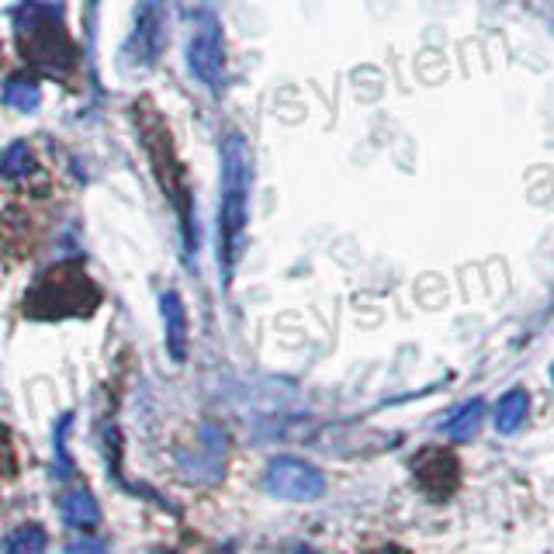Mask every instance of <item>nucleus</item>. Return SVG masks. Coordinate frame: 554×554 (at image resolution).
<instances>
[{
	"label": "nucleus",
	"mask_w": 554,
	"mask_h": 554,
	"mask_svg": "<svg viewBox=\"0 0 554 554\" xmlns=\"http://www.w3.org/2000/svg\"><path fill=\"white\" fill-rule=\"evenodd\" d=\"M378 554H406V551H399V548H385V551H378Z\"/></svg>",
	"instance_id": "obj_16"
},
{
	"label": "nucleus",
	"mask_w": 554,
	"mask_h": 554,
	"mask_svg": "<svg viewBox=\"0 0 554 554\" xmlns=\"http://www.w3.org/2000/svg\"><path fill=\"white\" fill-rule=\"evenodd\" d=\"M482 413H485V402H482V399L464 402V406L458 409V413H454V416L444 423V433H447V437H454V440H468V437H475L478 423H482Z\"/></svg>",
	"instance_id": "obj_12"
},
{
	"label": "nucleus",
	"mask_w": 554,
	"mask_h": 554,
	"mask_svg": "<svg viewBox=\"0 0 554 554\" xmlns=\"http://www.w3.org/2000/svg\"><path fill=\"white\" fill-rule=\"evenodd\" d=\"M59 516H63L66 527L87 530L101 520V506H97V499L87 489H70L59 496Z\"/></svg>",
	"instance_id": "obj_9"
},
{
	"label": "nucleus",
	"mask_w": 554,
	"mask_h": 554,
	"mask_svg": "<svg viewBox=\"0 0 554 554\" xmlns=\"http://www.w3.org/2000/svg\"><path fill=\"white\" fill-rule=\"evenodd\" d=\"M551 378H554V368H551Z\"/></svg>",
	"instance_id": "obj_17"
},
{
	"label": "nucleus",
	"mask_w": 554,
	"mask_h": 554,
	"mask_svg": "<svg viewBox=\"0 0 554 554\" xmlns=\"http://www.w3.org/2000/svg\"><path fill=\"white\" fill-rule=\"evenodd\" d=\"M264 489L274 499L288 503H312L326 492V478L316 464L302 458H274L264 471Z\"/></svg>",
	"instance_id": "obj_5"
},
{
	"label": "nucleus",
	"mask_w": 554,
	"mask_h": 554,
	"mask_svg": "<svg viewBox=\"0 0 554 554\" xmlns=\"http://www.w3.org/2000/svg\"><path fill=\"white\" fill-rule=\"evenodd\" d=\"M246 205H250V149L239 136H229L222 146V212H219V236H222V274H232L239 253V239L246 229Z\"/></svg>",
	"instance_id": "obj_2"
},
{
	"label": "nucleus",
	"mask_w": 554,
	"mask_h": 554,
	"mask_svg": "<svg viewBox=\"0 0 554 554\" xmlns=\"http://www.w3.org/2000/svg\"><path fill=\"white\" fill-rule=\"evenodd\" d=\"M163 39H167V21H163V7L156 0H142L132 18V35H129V56L132 63L149 66L163 52Z\"/></svg>",
	"instance_id": "obj_7"
},
{
	"label": "nucleus",
	"mask_w": 554,
	"mask_h": 554,
	"mask_svg": "<svg viewBox=\"0 0 554 554\" xmlns=\"http://www.w3.org/2000/svg\"><path fill=\"white\" fill-rule=\"evenodd\" d=\"M46 548H49V534L39 523H21V527L11 530L4 541L7 554H46Z\"/></svg>",
	"instance_id": "obj_11"
},
{
	"label": "nucleus",
	"mask_w": 554,
	"mask_h": 554,
	"mask_svg": "<svg viewBox=\"0 0 554 554\" xmlns=\"http://www.w3.org/2000/svg\"><path fill=\"white\" fill-rule=\"evenodd\" d=\"M160 312H163V329H167L170 357H174V361H184L187 357V312H184V302L174 295V291H163Z\"/></svg>",
	"instance_id": "obj_8"
},
{
	"label": "nucleus",
	"mask_w": 554,
	"mask_h": 554,
	"mask_svg": "<svg viewBox=\"0 0 554 554\" xmlns=\"http://www.w3.org/2000/svg\"><path fill=\"white\" fill-rule=\"evenodd\" d=\"M18 49L35 70L49 77H70L77 70V46L63 28V14L56 4H25L14 14Z\"/></svg>",
	"instance_id": "obj_1"
},
{
	"label": "nucleus",
	"mask_w": 554,
	"mask_h": 554,
	"mask_svg": "<svg viewBox=\"0 0 554 554\" xmlns=\"http://www.w3.org/2000/svg\"><path fill=\"white\" fill-rule=\"evenodd\" d=\"M97 305V288L84 277L80 267H59L42 277L32 291H28V316L56 319L73 316V312H91Z\"/></svg>",
	"instance_id": "obj_4"
},
{
	"label": "nucleus",
	"mask_w": 554,
	"mask_h": 554,
	"mask_svg": "<svg viewBox=\"0 0 554 554\" xmlns=\"http://www.w3.org/2000/svg\"><path fill=\"white\" fill-rule=\"evenodd\" d=\"M39 87L32 84V80H25V77H14V80H7L4 84V101L11 104V108H18V111H35L39 108Z\"/></svg>",
	"instance_id": "obj_14"
},
{
	"label": "nucleus",
	"mask_w": 554,
	"mask_h": 554,
	"mask_svg": "<svg viewBox=\"0 0 554 554\" xmlns=\"http://www.w3.org/2000/svg\"><path fill=\"white\" fill-rule=\"evenodd\" d=\"M527 406H530V395L523 388H513L499 399L496 406V430L499 433H516L527 419Z\"/></svg>",
	"instance_id": "obj_10"
},
{
	"label": "nucleus",
	"mask_w": 554,
	"mask_h": 554,
	"mask_svg": "<svg viewBox=\"0 0 554 554\" xmlns=\"http://www.w3.org/2000/svg\"><path fill=\"white\" fill-rule=\"evenodd\" d=\"M136 125H139L142 142H146L149 160H153L156 181H160L163 191L174 198V205L181 208V222L187 226V236H191V208H187V194H184V167H181V160H177L174 139H170L163 118L156 115V111H149L146 101L136 108ZM191 243H194V236H191Z\"/></svg>",
	"instance_id": "obj_3"
},
{
	"label": "nucleus",
	"mask_w": 554,
	"mask_h": 554,
	"mask_svg": "<svg viewBox=\"0 0 554 554\" xmlns=\"http://www.w3.org/2000/svg\"><path fill=\"white\" fill-rule=\"evenodd\" d=\"M187 63H191V73L201 84L219 91L222 73H226V52H222V39H219L215 21H205V25L191 35V42H187Z\"/></svg>",
	"instance_id": "obj_6"
},
{
	"label": "nucleus",
	"mask_w": 554,
	"mask_h": 554,
	"mask_svg": "<svg viewBox=\"0 0 554 554\" xmlns=\"http://www.w3.org/2000/svg\"><path fill=\"white\" fill-rule=\"evenodd\" d=\"M35 160H32V149L25 146V142H14V146H7V153L0 156V174L7 177V181H18V177L32 174Z\"/></svg>",
	"instance_id": "obj_13"
},
{
	"label": "nucleus",
	"mask_w": 554,
	"mask_h": 554,
	"mask_svg": "<svg viewBox=\"0 0 554 554\" xmlns=\"http://www.w3.org/2000/svg\"><path fill=\"white\" fill-rule=\"evenodd\" d=\"M66 554H108V548L94 537H77V541L66 544Z\"/></svg>",
	"instance_id": "obj_15"
}]
</instances>
